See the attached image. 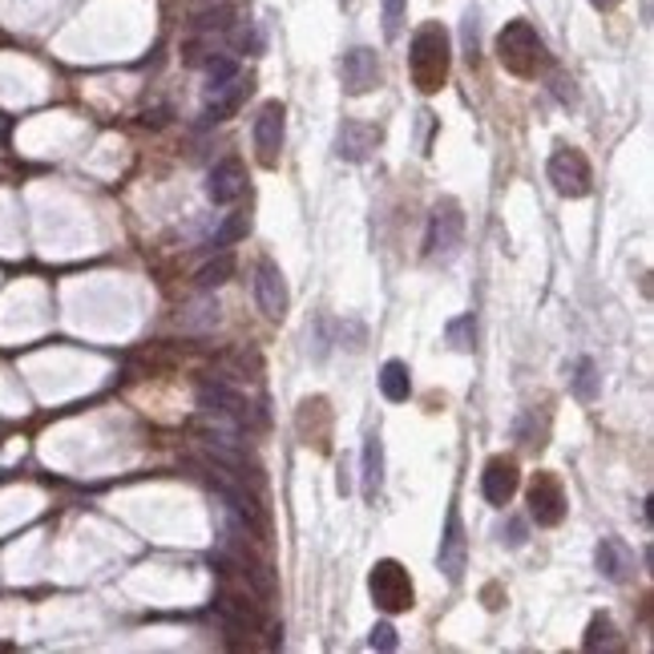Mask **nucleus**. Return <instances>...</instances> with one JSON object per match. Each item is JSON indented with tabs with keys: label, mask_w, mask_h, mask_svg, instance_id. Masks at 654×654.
I'll list each match as a JSON object with an SVG mask.
<instances>
[{
	"label": "nucleus",
	"mask_w": 654,
	"mask_h": 654,
	"mask_svg": "<svg viewBox=\"0 0 654 654\" xmlns=\"http://www.w3.org/2000/svg\"><path fill=\"white\" fill-rule=\"evenodd\" d=\"M380 392L384 400H392V404H404L412 396V372L404 360H388L380 368Z\"/></svg>",
	"instance_id": "6ab92c4d"
},
{
	"label": "nucleus",
	"mask_w": 654,
	"mask_h": 654,
	"mask_svg": "<svg viewBox=\"0 0 654 654\" xmlns=\"http://www.w3.org/2000/svg\"><path fill=\"white\" fill-rule=\"evenodd\" d=\"M251 94V82H243V77H234L231 85H222V89H215L210 94V101H206L203 109V125H218V122H227L234 109H239V101Z\"/></svg>",
	"instance_id": "f3484780"
},
{
	"label": "nucleus",
	"mask_w": 654,
	"mask_h": 654,
	"mask_svg": "<svg viewBox=\"0 0 654 654\" xmlns=\"http://www.w3.org/2000/svg\"><path fill=\"white\" fill-rule=\"evenodd\" d=\"M246 234H251V215L239 210V215L227 218V222H222V231L210 239V251H227V246L239 243V239H246Z\"/></svg>",
	"instance_id": "a878e982"
},
{
	"label": "nucleus",
	"mask_w": 654,
	"mask_h": 654,
	"mask_svg": "<svg viewBox=\"0 0 654 654\" xmlns=\"http://www.w3.org/2000/svg\"><path fill=\"white\" fill-rule=\"evenodd\" d=\"M464 234V210L457 198H440L428 215V234H424V255L428 259H449L452 251L461 246Z\"/></svg>",
	"instance_id": "423d86ee"
},
{
	"label": "nucleus",
	"mask_w": 654,
	"mask_h": 654,
	"mask_svg": "<svg viewBox=\"0 0 654 654\" xmlns=\"http://www.w3.org/2000/svg\"><path fill=\"white\" fill-rule=\"evenodd\" d=\"M545 178L554 182V191L561 198H586L594 191V170H590V158L578 146H558L549 154V166H545Z\"/></svg>",
	"instance_id": "39448f33"
},
{
	"label": "nucleus",
	"mask_w": 654,
	"mask_h": 654,
	"mask_svg": "<svg viewBox=\"0 0 654 654\" xmlns=\"http://www.w3.org/2000/svg\"><path fill=\"white\" fill-rule=\"evenodd\" d=\"M368 590H372L376 610H384V614H404L416 606V586H412L409 570H404L396 558H384L372 566Z\"/></svg>",
	"instance_id": "7ed1b4c3"
},
{
	"label": "nucleus",
	"mask_w": 654,
	"mask_h": 654,
	"mask_svg": "<svg viewBox=\"0 0 654 654\" xmlns=\"http://www.w3.org/2000/svg\"><path fill=\"white\" fill-rule=\"evenodd\" d=\"M497 61L505 73H513L521 82H533L549 69V49H545L542 33L530 21H509L497 33Z\"/></svg>",
	"instance_id": "f03ea898"
},
{
	"label": "nucleus",
	"mask_w": 654,
	"mask_h": 654,
	"mask_svg": "<svg viewBox=\"0 0 654 654\" xmlns=\"http://www.w3.org/2000/svg\"><path fill=\"white\" fill-rule=\"evenodd\" d=\"M198 409L206 416H218V421L234 424V428H251L255 421V409L239 388H231L227 380H203L198 384Z\"/></svg>",
	"instance_id": "0eeeda50"
},
{
	"label": "nucleus",
	"mask_w": 654,
	"mask_h": 654,
	"mask_svg": "<svg viewBox=\"0 0 654 654\" xmlns=\"http://www.w3.org/2000/svg\"><path fill=\"white\" fill-rule=\"evenodd\" d=\"M380 142H384L380 125L343 122L340 134H336V154H340L343 162H364V158H372V150H376Z\"/></svg>",
	"instance_id": "2eb2a0df"
},
{
	"label": "nucleus",
	"mask_w": 654,
	"mask_h": 654,
	"mask_svg": "<svg viewBox=\"0 0 654 654\" xmlns=\"http://www.w3.org/2000/svg\"><path fill=\"white\" fill-rule=\"evenodd\" d=\"M360 481H364V501H376L384 489V440L376 433L364 440V457H360Z\"/></svg>",
	"instance_id": "a211bd4d"
},
{
	"label": "nucleus",
	"mask_w": 654,
	"mask_h": 654,
	"mask_svg": "<svg viewBox=\"0 0 654 654\" xmlns=\"http://www.w3.org/2000/svg\"><path fill=\"white\" fill-rule=\"evenodd\" d=\"M436 566L445 570L449 582H461L464 566H469V542H464V525H461V513H457V509H449L445 537H440V549H436Z\"/></svg>",
	"instance_id": "4468645a"
},
{
	"label": "nucleus",
	"mask_w": 654,
	"mask_h": 654,
	"mask_svg": "<svg viewBox=\"0 0 654 654\" xmlns=\"http://www.w3.org/2000/svg\"><path fill=\"white\" fill-rule=\"evenodd\" d=\"M396 627L392 622H376V627H372V634H368V646L372 651H396Z\"/></svg>",
	"instance_id": "cd10ccee"
},
{
	"label": "nucleus",
	"mask_w": 654,
	"mask_h": 654,
	"mask_svg": "<svg viewBox=\"0 0 654 654\" xmlns=\"http://www.w3.org/2000/svg\"><path fill=\"white\" fill-rule=\"evenodd\" d=\"M582 651L586 654H598V651H622V639H618V630L606 614H594L586 627V639H582Z\"/></svg>",
	"instance_id": "412c9836"
},
{
	"label": "nucleus",
	"mask_w": 654,
	"mask_h": 654,
	"mask_svg": "<svg viewBox=\"0 0 654 654\" xmlns=\"http://www.w3.org/2000/svg\"><path fill=\"white\" fill-rule=\"evenodd\" d=\"M203 69H206V94H215V89H222V85H231L239 77V61L227 53H210L203 61Z\"/></svg>",
	"instance_id": "b1692460"
},
{
	"label": "nucleus",
	"mask_w": 654,
	"mask_h": 654,
	"mask_svg": "<svg viewBox=\"0 0 654 654\" xmlns=\"http://www.w3.org/2000/svg\"><path fill=\"white\" fill-rule=\"evenodd\" d=\"M404 13H409V0H384V41H396V37H400Z\"/></svg>",
	"instance_id": "bb28decb"
},
{
	"label": "nucleus",
	"mask_w": 654,
	"mask_h": 654,
	"mask_svg": "<svg viewBox=\"0 0 654 654\" xmlns=\"http://www.w3.org/2000/svg\"><path fill=\"white\" fill-rule=\"evenodd\" d=\"M590 4H598V9H614L618 0H590Z\"/></svg>",
	"instance_id": "7c9ffc66"
},
{
	"label": "nucleus",
	"mask_w": 654,
	"mask_h": 654,
	"mask_svg": "<svg viewBox=\"0 0 654 654\" xmlns=\"http://www.w3.org/2000/svg\"><path fill=\"white\" fill-rule=\"evenodd\" d=\"M570 388H573V396H578L582 404H594V400H598V392H602V376H598V368H594V360H590V355H582V360L573 364Z\"/></svg>",
	"instance_id": "4be33fe9"
},
{
	"label": "nucleus",
	"mask_w": 654,
	"mask_h": 654,
	"mask_svg": "<svg viewBox=\"0 0 654 654\" xmlns=\"http://www.w3.org/2000/svg\"><path fill=\"white\" fill-rule=\"evenodd\" d=\"M598 570L602 578H610V582H627L630 573H634V554H630V545L622 542V537H602Z\"/></svg>",
	"instance_id": "dca6fc26"
},
{
	"label": "nucleus",
	"mask_w": 654,
	"mask_h": 654,
	"mask_svg": "<svg viewBox=\"0 0 654 654\" xmlns=\"http://www.w3.org/2000/svg\"><path fill=\"white\" fill-rule=\"evenodd\" d=\"M449 65H452V41H449V28L440 21H428L412 33L409 45V73L412 85L421 94H440L445 82H449Z\"/></svg>",
	"instance_id": "f257e3e1"
},
{
	"label": "nucleus",
	"mask_w": 654,
	"mask_h": 654,
	"mask_svg": "<svg viewBox=\"0 0 654 654\" xmlns=\"http://www.w3.org/2000/svg\"><path fill=\"white\" fill-rule=\"evenodd\" d=\"M566 489H561V481L554 473H537L530 481V518L542 525V530H554L566 521Z\"/></svg>",
	"instance_id": "6e6552de"
},
{
	"label": "nucleus",
	"mask_w": 654,
	"mask_h": 654,
	"mask_svg": "<svg viewBox=\"0 0 654 654\" xmlns=\"http://www.w3.org/2000/svg\"><path fill=\"white\" fill-rule=\"evenodd\" d=\"M521 485V473H518V461L513 457H489L485 461V473H481V493H485V501L505 509V505L513 501V493Z\"/></svg>",
	"instance_id": "f8f14e48"
},
{
	"label": "nucleus",
	"mask_w": 654,
	"mask_h": 654,
	"mask_svg": "<svg viewBox=\"0 0 654 654\" xmlns=\"http://www.w3.org/2000/svg\"><path fill=\"white\" fill-rule=\"evenodd\" d=\"M509 545H525V521H509Z\"/></svg>",
	"instance_id": "c756f323"
},
{
	"label": "nucleus",
	"mask_w": 654,
	"mask_h": 654,
	"mask_svg": "<svg viewBox=\"0 0 654 654\" xmlns=\"http://www.w3.org/2000/svg\"><path fill=\"white\" fill-rule=\"evenodd\" d=\"M215 610L218 618H222V627L231 630V634H275V642L279 639V630L271 627V618H267V610H263V602H251L246 594H239V590L222 586L215 594Z\"/></svg>",
	"instance_id": "20e7f679"
},
{
	"label": "nucleus",
	"mask_w": 654,
	"mask_h": 654,
	"mask_svg": "<svg viewBox=\"0 0 654 654\" xmlns=\"http://www.w3.org/2000/svg\"><path fill=\"white\" fill-rule=\"evenodd\" d=\"M340 4H348V0H340Z\"/></svg>",
	"instance_id": "2f4dec72"
},
{
	"label": "nucleus",
	"mask_w": 654,
	"mask_h": 654,
	"mask_svg": "<svg viewBox=\"0 0 654 654\" xmlns=\"http://www.w3.org/2000/svg\"><path fill=\"white\" fill-rule=\"evenodd\" d=\"M445 336H449V343L457 348V352H473V348H477V343H473V340H477V324H473V312L449 319Z\"/></svg>",
	"instance_id": "393cba45"
},
{
	"label": "nucleus",
	"mask_w": 654,
	"mask_h": 654,
	"mask_svg": "<svg viewBox=\"0 0 654 654\" xmlns=\"http://www.w3.org/2000/svg\"><path fill=\"white\" fill-rule=\"evenodd\" d=\"M464 45H469V61H477V13L464 16Z\"/></svg>",
	"instance_id": "c85d7f7f"
},
{
	"label": "nucleus",
	"mask_w": 654,
	"mask_h": 654,
	"mask_svg": "<svg viewBox=\"0 0 654 654\" xmlns=\"http://www.w3.org/2000/svg\"><path fill=\"white\" fill-rule=\"evenodd\" d=\"M255 150H259L263 166H279V154H283V134H287V109L283 101H263L259 113H255Z\"/></svg>",
	"instance_id": "1a4fd4ad"
},
{
	"label": "nucleus",
	"mask_w": 654,
	"mask_h": 654,
	"mask_svg": "<svg viewBox=\"0 0 654 654\" xmlns=\"http://www.w3.org/2000/svg\"><path fill=\"white\" fill-rule=\"evenodd\" d=\"M231 275H234V255H231V251H218L215 259L198 267L194 283L203 287V291H215V287H222L227 279H231Z\"/></svg>",
	"instance_id": "5701e85b"
},
{
	"label": "nucleus",
	"mask_w": 654,
	"mask_h": 654,
	"mask_svg": "<svg viewBox=\"0 0 654 654\" xmlns=\"http://www.w3.org/2000/svg\"><path fill=\"white\" fill-rule=\"evenodd\" d=\"M234 25V9L231 4H222V0H210V9H198V13L191 16V28L198 33V37H215V33H227V28Z\"/></svg>",
	"instance_id": "aec40b11"
},
{
	"label": "nucleus",
	"mask_w": 654,
	"mask_h": 654,
	"mask_svg": "<svg viewBox=\"0 0 654 654\" xmlns=\"http://www.w3.org/2000/svg\"><path fill=\"white\" fill-rule=\"evenodd\" d=\"M255 300H259V312L267 319H283L287 315L291 295H287V279L279 271V263L259 259V267H255Z\"/></svg>",
	"instance_id": "9b49d317"
},
{
	"label": "nucleus",
	"mask_w": 654,
	"mask_h": 654,
	"mask_svg": "<svg viewBox=\"0 0 654 654\" xmlns=\"http://www.w3.org/2000/svg\"><path fill=\"white\" fill-rule=\"evenodd\" d=\"M340 77H343V94L352 97L372 94L380 85V57H376V49H368V45L348 49L340 61Z\"/></svg>",
	"instance_id": "9d476101"
},
{
	"label": "nucleus",
	"mask_w": 654,
	"mask_h": 654,
	"mask_svg": "<svg viewBox=\"0 0 654 654\" xmlns=\"http://www.w3.org/2000/svg\"><path fill=\"white\" fill-rule=\"evenodd\" d=\"M246 194V166L239 158H222V162L210 166V174H206V198L218 206L227 203H239Z\"/></svg>",
	"instance_id": "ddd939ff"
}]
</instances>
